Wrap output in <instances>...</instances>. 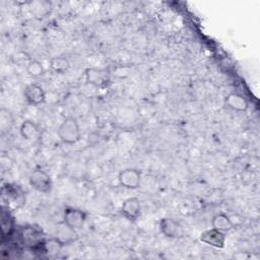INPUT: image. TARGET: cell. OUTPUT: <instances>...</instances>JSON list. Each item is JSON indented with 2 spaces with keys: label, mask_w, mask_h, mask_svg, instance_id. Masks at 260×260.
Listing matches in <instances>:
<instances>
[{
  "label": "cell",
  "mask_w": 260,
  "mask_h": 260,
  "mask_svg": "<svg viewBox=\"0 0 260 260\" xmlns=\"http://www.w3.org/2000/svg\"><path fill=\"white\" fill-rule=\"evenodd\" d=\"M64 243L58 239L57 237H53L50 239H47L44 241L43 248H44V253L47 254L50 257H54L57 254H59L64 247Z\"/></svg>",
  "instance_id": "4fadbf2b"
},
{
  "label": "cell",
  "mask_w": 260,
  "mask_h": 260,
  "mask_svg": "<svg viewBox=\"0 0 260 260\" xmlns=\"http://www.w3.org/2000/svg\"><path fill=\"white\" fill-rule=\"evenodd\" d=\"M57 134L59 139L65 144H74L78 142L81 133L77 120L73 117L65 118L57 130Z\"/></svg>",
  "instance_id": "6da1fadb"
},
{
  "label": "cell",
  "mask_w": 260,
  "mask_h": 260,
  "mask_svg": "<svg viewBox=\"0 0 260 260\" xmlns=\"http://www.w3.org/2000/svg\"><path fill=\"white\" fill-rule=\"evenodd\" d=\"M26 103L30 106H39L46 100V93L43 87L37 83H29L25 86L23 91Z\"/></svg>",
  "instance_id": "52a82bcc"
},
{
  "label": "cell",
  "mask_w": 260,
  "mask_h": 260,
  "mask_svg": "<svg viewBox=\"0 0 260 260\" xmlns=\"http://www.w3.org/2000/svg\"><path fill=\"white\" fill-rule=\"evenodd\" d=\"M50 68L59 74H64L70 68L69 60L64 56H55L50 60Z\"/></svg>",
  "instance_id": "9a60e30c"
},
{
  "label": "cell",
  "mask_w": 260,
  "mask_h": 260,
  "mask_svg": "<svg viewBox=\"0 0 260 260\" xmlns=\"http://www.w3.org/2000/svg\"><path fill=\"white\" fill-rule=\"evenodd\" d=\"M200 241L204 244H207L211 247L214 248H218L221 249L224 247V243H225V235L224 233L217 231L215 229H210L207 230L205 232H203L200 235Z\"/></svg>",
  "instance_id": "9c48e42d"
},
{
  "label": "cell",
  "mask_w": 260,
  "mask_h": 260,
  "mask_svg": "<svg viewBox=\"0 0 260 260\" xmlns=\"http://www.w3.org/2000/svg\"><path fill=\"white\" fill-rule=\"evenodd\" d=\"M10 113L6 109L0 110V126L3 131L8 129V124L12 122V119H9Z\"/></svg>",
  "instance_id": "ac0fdd59"
},
{
  "label": "cell",
  "mask_w": 260,
  "mask_h": 260,
  "mask_svg": "<svg viewBox=\"0 0 260 260\" xmlns=\"http://www.w3.org/2000/svg\"><path fill=\"white\" fill-rule=\"evenodd\" d=\"M85 80L93 86H105L110 81L109 73L105 69L90 67L85 70Z\"/></svg>",
  "instance_id": "ba28073f"
},
{
  "label": "cell",
  "mask_w": 260,
  "mask_h": 260,
  "mask_svg": "<svg viewBox=\"0 0 260 260\" xmlns=\"http://www.w3.org/2000/svg\"><path fill=\"white\" fill-rule=\"evenodd\" d=\"M20 238L23 245L27 246L31 250H35L37 248H43V244L45 241L43 239L41 231L34 226L23 228L20 233Z\"/></svg>",
  "instance_id": "277c9868"
},
{
  "label": "cell",
  "mask_w": 260,
  "mask_h": 260,
  "mask_svg": "<svg viewBox=\"0 0 260 260\" xmlns=\"http://www.w3.org/2000/svg\"><path fill=\"white\" fill-rule=\"evenodd\" d=\"M122 214L129 220H136L141 212L140 201L136 197H130L124 200L121 207Z\"/></svg>",
  "instance_id": "30bf717a"
},
{
  "label": "cell",
  "mask_w": 260,
  "mask_h": 260,
  "mask_svg": "<svg viewBox=\"0 0 260 260\" xmlns=\"http://www.w3.org/2000/svg\"><path fill=\"white\" fill-rule=\"evenodd\" d=\"M118 181L121 186L126 189H137L140 186L141 182V174L138 170L128 168L121 171L118 175Z\"/></svg>",
  "instance_id": "5b68a950"
},
{
  "label": "cell",
  "mask_w": 260,
  "mask_h": 260,
  "mask_svg": "<svg viewBox=\"0 0 260 260\" xmlns=\"http://www.w3.org/2000/svg\"><path fill=\"white\" fill-rule=\"evenodd\" d=\"M29 185L40 193H49L52 190V180L49 174L41 169L32 171L28 177Z\"/></svg>",
  "instance_id": "7a4b0ae2"
},
{
  "label": "cell",
  "mask_w": 260,
  "mask_h": 260,
  "mask_svg": "<svg viewBox=\"0 0 260 260\" xmlns=\"http://www.w3.org/2000/svg\"><path fill=\"white\" fill-rule=\"evenodd\" d=\"M19 132L21 137L25 140H32L39 134V127L34 121L24 120L19 127Z\"/></svg>",
  "instance_id": "5bb4252c"
},
{
  "label": "cell",
  "mask_w": 260,
  "mask_h": 260,
  "mask_svg": "<svg viewBox=\"0 0 260 260\" xmlns=\"http://www.w3.org/2000/svg\"><path fill=\"white\" fill-rule=\"evenodd\" d=\"M159 230L166 237L171 239H179L184 236L183 226L171 217H164L159 220Z\"/></svg>",
  "instance_id": "8992f818"
},
{
  "label": "cell",
  "mask_w": 260,
  "mask_h": 260,
  "mask_svg": "<svg viewBox=\"0 0 260 260\" xmlns=\"http://www.w3.org/2000/svg\"><path fill=\"white\" fill-rule=\"evenodd\" d=\"M56 237L58 239H60L65 245L71 241L74 240L75 237V230L69 228L67 224H65L64 222H62L61 224H59L58 229H57V233H56Z\"/></svg>",
  "instance_id": "2e32d148"
},
{
  "label": "cell",
  "mask_w": 260,
  "mask_h": 260,
  "mask_svg": "<svg viewBox=\"0 0 260 260\" xmlns=\"http://www.w3.org/2000/svg\"><path fill=\"white\" fill-rule=\"evenodd\" d=\"M224 103L230 109L237 112H246L249 108L248 101L237 92L229 93L224 99Z\"/></svg>",
  "instance_id": "8fae6325"
},
{
  "label": "cell",
  "mask_w": 260,
  "mask_h": 260,
  "mask_svg": "<svg viewBox=\"0 0 260 260\" xmlns=\"http://www.w3.org/2000/svg\"><path fill=\"white\" fill-rule=\"evenodd\" d=\"M211 225L213 229L220 231L222 233L229 232L233 229L234 223L229 215L225 213H217L211 219Z\"/></svg>",
  "instance_id": "7c38bea8"
},
{
  "label": "cell",
  "mask_w": 260,
  "mask_h": 260,
  "mask_svg": "<svg viewBox=\"0 0 260 260\" xmlns=\"http://www.w3.org/2000/svg\"><path fill=\"white\" fill-rule=\"evenodd\" d=\"M12 59H13V61H14L15 63H17V64H21V63L27 64V63L31 60V58L29 57V55L26 54L25 52H17V53L12 57Z\"/></svg>",
  "instance_id": "d6986e66"
},
{
  "label": "cell",
  "mask_w": 260,
  "mask_h": 260,
  "mask_svg": "<svg viewBox=\"0 0 260 260\" xmlns=\"http://www.w3.org/2000/svg\"><path fill=\"white\" fill-rule=\"evenodd\" d=\"M26 72L28 73L29 76L34 78H38L42 76L45 72V68L43 64L36 59H31L27 64H26Z\"/></svg>",
  "instance_id": "e0dca14e"
},
{
  "label": "cell",
  "mask_w": 260,
  "mask_h": 260,
  "mask_svg": "<svg viewBox=\"0 0 260 260\" xmlns=\"http://www.w3.org/2000/svg\"><path fill=\"white\" fill-rule=\"evenodd\" d=\"M86 220V213L78 208L66 207L63 212V222L73 230L81 229Z\"/></svg>",
  "instance_id": "3957f363"
}]
</instances>
